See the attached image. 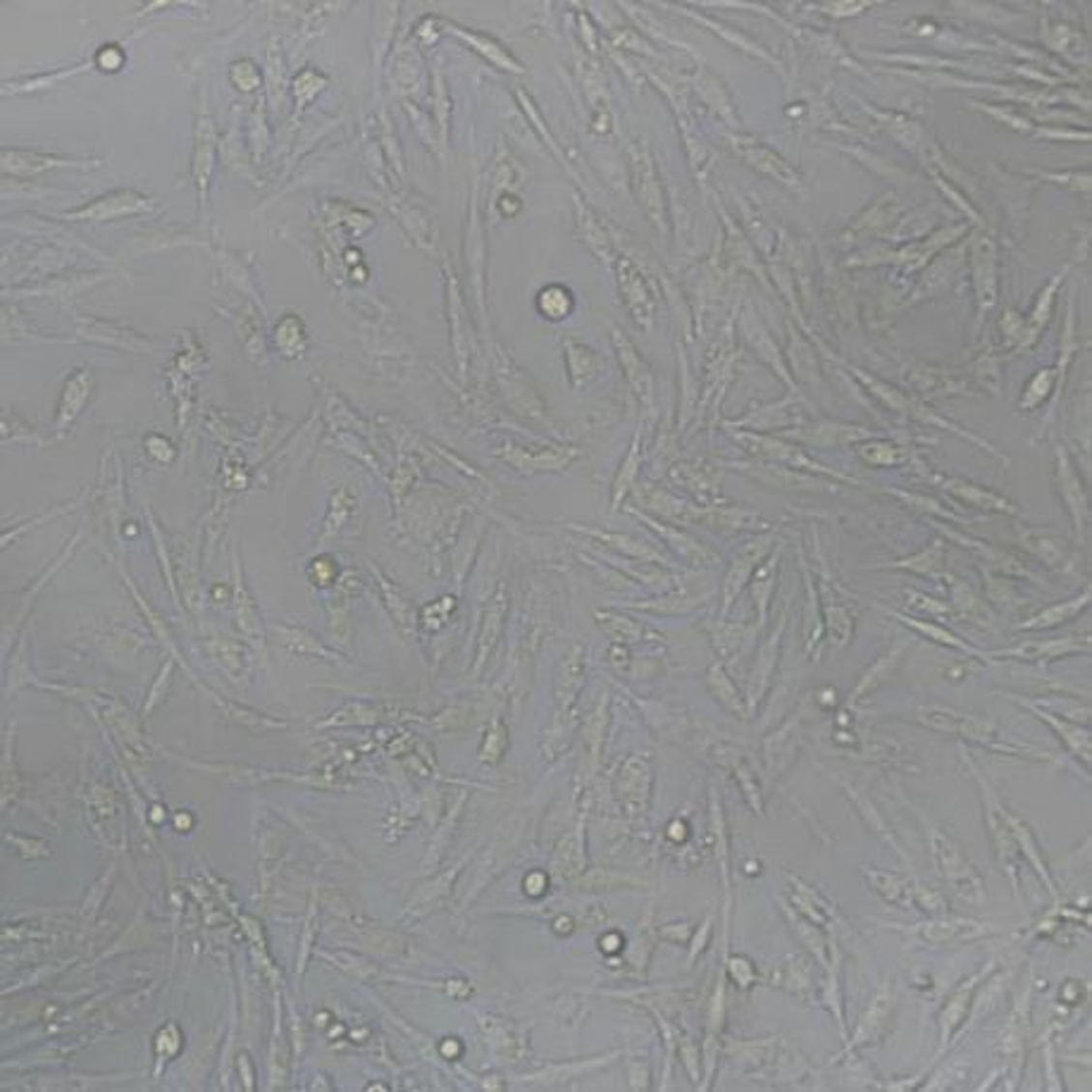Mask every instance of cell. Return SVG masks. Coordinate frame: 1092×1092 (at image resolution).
<instances>
[{
	"label": "cell",
	"mask_w": 1092,
	"mask_h": 1092,
	"mask_svg": "<svg viewBox=\"0 0 1092 1092\" xmlns=\"http://www.w3.org/2000/svg\"><path fill=\"white\" fill-rule=\"evenodd\" d=\"M919 721L930 730L950 732V735H959L963 740L988 747V750L1009 753V756H1033V753L1040 756L1035 747L1017 745V742L1007 740L992 718L966 714V711L959 709H945V706H923L919 709Z\"/></svg>",
	"instance_id": "cell-1"
},
{
	"label": "cell",
	"mask_w": 1092,
	"mask_h": 1092,
	"mask_svg": "<svg viewBox=\"0 0 1092 1092\" xmlns=\"http://www.w3.org/2000/svg\"><path fill=\"white\" fill-rule=\"evenodd\" d=\"M963 761H966V766L971 768L973 778H976L978 782V789L983 792V802H986V820H988V830H990L994 854H997V861L999 866H1002L1004 873L1012 878L1014 892L1018 895V861H1021V852H1018L1017 838H1014L1012 825H1009L1007 809L1002 807V802L997 799L990 782L986 781V776L978 771V766L966 756V753H963Z\"/></svg>",
	"instance_id": "cell-2"
},
{
	"label": "cell",
	"mask_w": 1092,
	"mask_h": 1092,
	"mask_svg": "<svg viewBox=\"0 0 1092 1092\" xmlns=\"http://www.w3.org/2000/svg\"><path fill=\"white\" fill-rule=\"evenodd\" d=\"M928 840H930V852L937 871L950 883L959 900L973 906L983 904L986 901V885H983L981 875L973 871V866L963 859L961 849L942 830L932 828V825H928Z\"/></svg>",
	"instance_id": "cell-3"
},
{
	"label": "cell",
	"mask_w": 1092,
	"mask_h": 1092,
	"mask_svg": "<svg viewBox=\"0 0 1092 1092\" xmlns=\"http://www.w3.org/2000/svg\"><path fill=\"white\" fill-rule=\"evenodd\" d=\"M1090 651V637H1061V639H1045V642H1025L1021 647L994 651V659H1017L1025 661V664H1048V661L1059 659V656L1080 654Z\"/></svg>",
	"instance_id": "cell-4"
},
{
	"label": "cell",
	"mask_w": 1092,
	"mask_h": 1092,
	"mask_svg": "<svg viewBox=\"0 0 1092 1092\" xmlns=\"http://www.w3.org/2000/svg\"><path fill=\"white\" fill-rule=\"evenodd\" d=\"M988 926L971 919H935L916 926V935L928 945H959L986 935Z\"/></svg>",
	"instance_id": "cell-5"
},
{
	"label": "cell",
	"mask_w": 1092,
	"mask_h": 1092,
	"mask_svg": "<svg viewBox=\"0 0 1092 1092\" xmlns=\"http://www.w3.org/2000/svg\"><path fill=\"white\" fill-rule=\"evenodd\" d=\"M649 766L642 758H630L623 768H620L618 778V792L623 799L625 809L630 812V816H637L644 812L649 799Z\"/></svg>",
	"instance_id": "cell-6"
},
{
	"label": "cell",
	"mask_w": 1092,
	"mask_h": 1092,
	"mask_svg": "<svg viewBox=\"0 0 1092 1092\" xmlns=\"http://www.w3.org/2000/svg\"><path fill=\"white\" fill-rule=\"evenodd\" d=\"M1021 704L1025 709L1033 711L1035 716L1040 718V721L1048 723L1049 727H1052L1054 732L1064 740V745L1069 747V752L1074 753V756L1083 758L1085 766H1090V753H1092V745H1090V732L1088 727H1080L1078 723L1069 721V718H1059L1057 714H1049L1048 709H1043L1040 704H1033V701H1025L1021 699Z\"/></svg>",
	"instance_id": "cell-7"
},
{
	"label": "cell",
	"mask_w": 1092,
	"mask_h": 1092,
	"mask_svg": "<svg viewBox=\"0 0 1092 1092\" xmlns=\"http://www.w3.org/2000/svg\"><path fill=\"white\" fill-rule=\"evenodd\" d=\"M892 1009H895V994H892L890 988H883V990H880L873 997L869 1012L861 1017L859 1025H856V1033L852 1038V1045H849V1049L864 1048V1045L875 1043V1040L883 1035V1030L888 1028Z\"/></svg>",
	"instance_id": "cell-8"
},
{
	"label": "cell",
	"mask_w": 1092,
	"mask_h": 1092,
	"mask_svg": "<svg viewBox=\"0 0 1092 1092\" xmlns=\"http://www.w3.org/2000/svg\"><path fill=\"white\" fill-rule=\"evenodd\" d=\"M1021 542L1030 553H1035L1040 561H1045L1049 568H1054V571L1059 573L1076 571L1074 551H1071V548L1064 545V540H1059V537L1045 535V532H1025V535H1021Z\"/></svg>",
	"instance_id": "cell-9"
},
{
	"label": "cell",
	"mask_w": 1092,
	"mask_h": 1092,
	"mask_svg": "<svg viewBox=\"0 0 1092 1092\" xmlns=\"http://www.w3.org/2000/svg\"><path fill=\"white\" fill-rule=\"evenodd\" d=\"M983 976H986V971L976 973V976L968 978L966 983H963L959 990L952 994V999L947 1002L945 1012H942V1018H940V1043H942V1049L947 1048V1043L952 1040V1035L957 1033L959 1025L963 1023V1018H966V1012L968 1007H971L973 1002V992H976L978 983L983 981Z\"/></svg>",
	"instance_id": "cell-10"
},
{
	"label": "cell",
	"mask_w": 1092,
	"mask_h": 1092,
	"mask_svg": "<svg viewBox=\"0 0 1092 1092\" xmlns=\"http://www.w3.org/2000/svg\"><path fill=\"white\" fill-rule=\"evenodd\" d=\"M1057 468H1059L1061 496H1064L1066 506H1069L1071 516H1074V525H1076V530H1078V537H1080V532L1085 530V516H1088V509H1085L1083 487H1080V480L1076 478V473H1074V468H1071L1069 458H1066L1064 449H1057Z\"/></svg>",
	"instance_id": "cell-11"
},
{
	"label": "cell",
	"mask_w": 1092,
	"mask_h": 1092,
	"mask_svg": "<svg viewBox=\"0 0 1092 1092\" xmlns=\"http://www.w3.org/2000/svg\"><path fill=\"white\" fill-rule=\"evenodd\" d=\"M1090 604V589H1085L1080 597L1076 599H1069V602H1061V604H1054V606L1045 608V611H1040L1038 615H1033V618L1023 620L1021 625H1017V630H1049V628H1057V625H1064L1069 623V620H1074L1076 615L1080 611H1085Z\"/></svg>",
	"instance_id": "cell-12"
},
{
	"label": "cell",
	"mask_w": 1092,
	"mask_h": 1092,
	"mask_svg": "<svg viewBox=\"0 0 1092 1092\" xmlns=\"http://www.w3.org/2000/svg\"><path fill=\"white\" fill-rule=\"evenodd\" d=\"M897 620H901V623L906 625V628L916 630V633L923 635V637H928L930 642H937L942 644V647H950V649H957V651H963V654L968 656H981V659H988V654H983V651H976L973 647H968L966 642H963L959 635L952 633V630L942 628L940 623H932V620H921V618H909V615H901V613H892Z\"/></svg>",
	"instance_id": "cell-13"
},
{
	"label": "cell",
	"mask_w": 1092,
	"mask_h": 1092,
	"mask_svg": "<svg viewBox=\"0 0 1092 1092\" xmlns=\"http://www.w3.org/2000/svg\"><path fill=\"white\" fill-rule=\"evenodd\" d=\"M904 651H906V639H897V642L892 644V647L885 651V654L880 656V659L875 661V664L871 665V668L866 670L864 675H861L859 683H856V687L852 690V694H849V699H852V701L861 699V696L869 694L871 690H875V687L883 683V680L888 678L890 670L897 665V661L901 659V654H904Z\"/></svg>",
	"instance_id": "cell-14"
},
{
	"label": "cell",
	"mask_w": 1092,
	"mask_h": 1092,
	"mask_svg": "<svg viewBox=\"0 0 1092 1092\" xmlns=\"http://www.w3.org/2000/svg\"><path fill=\"white\" fill-rule=\"evenodd\" d=\"M1009 825H1012V833H1014V838H1017L1018 852H1021V854L1025 856V859H1028V861H1030V864H1033L1035 873H1038V875H1040V878H1043V880H1045V885H1048L1049 895H1054V897H1057V888H1054V880H1052V875H1049L1048 866H1045V861H1043V854H1040V849H1038V842H1035V838H1033V833H1030V828H1028V825H1025L1021 818H1014V816H1012V813H1009Z\"/></svg>",
	"instance_id": "cell-15"
},
{
	"label": "cell",
	"mask_w": 1092,
	"mask_h": 1092,
	"mask_svg": "<svg viewBox=\"0 0 1092 1092\" xmlns=\"http://www.w3.org/2000/svg\"><path fill=\"white\" fill-rule=\"evenodd\" d=\"M866 878H869L871 888L878 897H883L888 904H895V906H906L911 901V885L909 880L900 878V875L895 873H883V871H866Z\"/></svg>",
	"instance_id": "cell-16"
},
{
	"label": "cell",
	"mask_w": 1092,
	"mask_h": 1092,
	"mask_svg": "<svg viewBox=\"0 0 1092 1092\" xmlns=\"http://www.w3.org/2000/svg\"><path fill=\"white\" fill-rule=\"evenodd\" d=\"M945 487H947V489H950V491H955L959 499H963V501H966V504L976 506V509L1014 513L1012 506H1009L1007 501L1002 499V496L992 494V491L981 489V487L968 485V482H963V480H945Z\"/></svg>",
	"instance_id": "cell-17"
},
{
	"label": "cell",
	"mask_w": 1092,
	"mask_h": 1092,
	"mask_svg": "<svg viewBox=\"0 0 1092 1092\" xmlns=\"http://www.w3.org/2000/svg\"><path fill=\"white\" fill-rule=\"evenodd\" d=\"M942 563H945V551H942V545H935V546L928 548V551L919 553V556L906 558V561L895 563V566H890V568H897V571L919 573V576H935V573L942 568Z\"/></svg>",
	"instance_id": "cell-18"
},
{
	"label": "cell",
	"mask_w": 1092,
	"mask_h": 1092,
	"mask_svg": "<svg viewBox=\"0 0 1092 1092\" xmlns=\"http://www.w3.org/2000/svg\"><path fill=\"white\" fill-rule=\"evenodd\" d=\"M756 561H758V553L753 551V548H750L747 553H742L740 561H735V568H732L730 576H727V580H725V608L730 606V602L735 599V594L740 592L742 584H745L747 577H750L752 568L756 566Z\"/></svg>",
	"instance_id": "cell-19"
},
{
	"label": "cell",
	"mask_w": 1092,
	"mask_h": 1092,
	"mask_svg": "<svg viewBox=\"0 0 1092 1092\" xmlns=\"http://www.w3.org/2000/svg\"><path fill=\"white\" fill-rule=\"evenodd\" d=\"M901 594H904L906 608H911L914 613L928 615V618H947V615H952V608L947 604L935 602V599L926 597V594L916 592V589H904Z\"/></svg>",
	"instance_id": "cell-20"
},
{
	"label": "cell",
	"mask_w": 1092,
	"mask_h": 1092,
	"mask_svg": "<svg viewBox=\"0 0 1092 1092\" xmlns=\"http://www.w3.org/2000/svg\"><path fill=\"white\" fill-rule=\"evenodd\" d=\"M916 382L921 384V389L932 394H957L963 389V384L952 372L923 370V375H916Z\"/></svg>",
	"instance_id": "cell-21"
},
{
	"label": "cell",
	"mask_w": 1092,
	"mask_h": 1092,
	"mask_svg": "<svg viewBox=\"0 0 1092 1092\" xmlns=\"http://www.w3.org/2000/svg\"><path fill=\"white\" fill-rule=\"evenodd\" d=\"M1054 377H1057V375H1054L1052 370L1038 372V375L1033 377V382L1028 384V389H1025V392H1023L1021 408H1023V410L1038 408L1040 403H1043L1045 398H1048L1049 389H1052V384H1054Z\"/></svg>",
	"instance_id": "cell-22"
},
{
	"label": "cell",
	"mask_w": 1092,
	"mask_h": 1092,
	"mask_svg": "<svg viewBox=\"0 0 1092 1092\" xmlns=\"http://www.w3.org/2000/svg\"><path fill=\"white\" fill-rule=\"evenodd\" d=\"M952 604H955L957 611L961 615H966V618H976V615L986 613V608H983V604L978 602V597L973 594V589L966 587L963 582L952 584Z\"/></svg>",
	"instance_id": "cell-23"
},
{
	"label": "cell",
	"mask_w": 1092,
	"mask_h": 1092,
	"mask_svg": "<svg viewBox=\"0 0 1092 1092\" xmlns=\"http://www.w3.org/2000/svg\"><path fill=\"white\" fill-rule=\"evenodd\" d=\"M861 458L869 460V463L873 465H897L904 460V454H901V449H897V446L892 444H869V446H861L859 449Z\"/></svg>",
	"instance_id": "cell-24"
},
{
	"label": "cell",
	"mask_w": 1092,
	"mask_h": 1092,
	"mask_svg": "<svg viewBox=\"0 0 1092 1092\" xmlns=\"http://www.w3.org/2000/svg\"><path fill=\"white\" fill-rule=\"evenodd\" d=\"M709 685L714 687V692L718 694V699L723 701V704L730 706L732 711H742V701H740V696H737L735 687L730 685V680L725 678V673H723V670L718 668V665H716V668H711V673H709Z\"/></svg>",
	"instance_id": "cell-25"
},
{
	"label": "cell",
	"mask_w": 1092,
	"mask_h": 1092,
	"mask_svg": "<svg viewBox=\"0 0 1092 1092\" xmlns=\"http://www.w3.org/2000/svg\"><path fill=\"white\" fill-rule=\"evenodd\" d=\"M844 789H847V792H849V797H852V799H854V802H856V807H859V809H861V812H864V816L871 820V825H873V830H878V833H880V835H883V838H885V840H888V842H892V844H895V847H897L895 838H892V830H888V825H885V820H883V818H880V813H878V812H875V809H873V807H871V804H869V802H866V799H864V797H859V792H856V789H854V787L844 785ZM897 849H900V847H897Z\"/></svg>",
	"instance_id": "cell-26"
},
{
	"label": "cell",
	"mask_w": 1092,
	"mask_h": 1092,
	"mask_svg": "<svg viewBox=\"0 0 1092 1092\" xmlns=\"http://www.w3.org/2000/svg\"><path fill=\"white\" fill-rule=\"evenodd\" d=\"M542 296H546V299H551V301H548V304H551V306L542 308V310H545L546 315L551 317V320H561V317H566L568 312H571L573 299H571V294H568L566 289H558V286H553V289L545 291V294H542Z\"/></svg>",
	"instance_id": "cell-27"
},
{
	"label": "cell",
	"mask_w": 1092,
	"mask_h": 1092,
	"mask_svg": "<svg viewBox=\"0 0 1092 1092\" xmlns=\"http://www.w3.org/2000/svg\"><path fill=\"white\" fill-rule=\"evenodd\" d=\"M911 900H914L916 904H919L921 909H926V911H942V909H945V900H942L940 892H935V890L914 888V890H911Z\"/></svg>",
	"instance_id": "cell-28"
}]
</instances>
